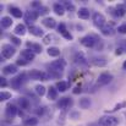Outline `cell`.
I'll return each instance as SVG.
<instances>
[{
	"label": "cell",
	"mask_w": 126,
	"mask_h": 126,
	"mask_svg": "<svg viewBox=\"0 0 126 126\" xmlns=\"http://www.w3.org/2000/svg\"><path fill=\"white\" fill-rule=\"evenodd\" d=\"M99 42H102V39L97 34H87L80 39V43L86 48H94Z\"/></svg>",
	"instance_id": "cell-1"
},
{
	"label": "cell",
	"mask_w": 126,
	"mask_h": 126,
	"mask_svg": "<svg viewBox=\"0 0 126 126\" xmlns=\"http://www.w3.org/2000/svg\"><path fill=\"white\" fill-rule=\"evenodd\" d=\"M98 124L99 126H118L119 125V119L116 116H113V115H103L99 118L98 120Z\"/></svg>",
	"instance_id": "cell-2"
},
{
	"label": "cell",
	"mask_w": 126,
	"mask_h": 126,
	"mask_svg": "<svg viewBox=\"0 0 126 126\" xmlns=\"http://www.w3.org/2000/svg\"><path fill=\"white\" fill-rule=\"evenodd\" d=\"M28 76H30V79L36 80V81H48V80H50L48 72H44V71L37 70V69L31 70V71L28 72Z\"/></svg>",
	"instance_id": "cell-3"
},
{
	"label": "cell",
	"mask_w": 126,
	"mask_h": 126,
	"mask_svg": "<svg viewBox=\"0 0 126 126\" xmlns=\"http://www.w3.org/2000/svg\"><path fill=\"white\" fill-rule=\"evenodd\" d=\"M27 81V76H26V74H20V75H17V76H15V77H12L11 79V81H10V86L14 88V89H20L21 88V86L25 83Z\"/></svg>",
	"instance_id": "cell-4"
},
{
	"label": "cell",
	"mask_w": 126,
	"mask_h": 126,
	"mask_svg": "<svg viewBox=\"0 0 126 126\" xmlns=\"http://www.w3.org/2000/svg\"><path fill=\"white\" fill-rule=\"evenodd\" d=\"M16 54V48L11 44H2L1 47V56L2 59H10Z\"/></svg>",
	"instance_id": "cell-5"
},
{
	"label": "cell",
	"mask_w": 126,
	"mask_h": 126,
	"mask_svg": "<svg viewBox=\"0 0 126 126\" xmlns=\"http://www.w3.org/2000/svg\"><path fill=\"white\" fill-rule=\"evenodd\" d=\"M108 11L115 17H124L126 15V5L125 4H119L115 7H109Z\"/></svg>",
	"instance_id": "cell-6"
},
{
	"label": "cell",
	"mask_w": 126,
	"mask_h": 126,
	"mask_svg": "<svg viewBox=\"0 0 126 126\" xmlns=\"http://www.w3.org/2000/svg\"><path fill=\"white\" fill-rule=\"evenodd\" d=\"M92 21L94 23V26H97L98 28H102L103 26L107 25V20H105V16L100 12H94L92 15Z\"/></svg>",
	"instance_id": "cell-7"
},
{
	"label": "cell",
	"mask_w": 126,
	"mask_h": 126,
	"mask_svg": "<svg viewBox=\"0 0 126 126\" xmlns=\"http://www.w3.org/2000/svg\"><path fill=\"white\" fill-rule=\"evenodd\" d=\"M17 114H18V109L16 108V105L12 103H9L5 108V118L7 120H12Z\"/></svg>",
	"instance_id": "cell-8"
},
{
	"label": "cell",
	"mask_w": 126,
	"mask_h": 126,
	"mask_svg": "<svg viewBox=\"0 0 126 126\" xmlns=\"http://www.w3.org/2000/svg\"><path fill=\"white\" fill-rule=\"evenodd\" d=\"M72 104H74V100L70 97H63V98H60L58 100L56 107L59 109H61V110H67L70 107H72Z\"/></svg>",
	"instance_id": "cell-9"
},
{
	"label": "cell",
	"mask_w": 126,
	"mask_h": 126,
	"mask_svg": "<svg viewBox=\"0 0 126 126\" xmlns=\"http://www.w3.org/2000/svg\"><path fill=\"white\" fill-rule=\"evenodd\" d=\"M113 79H114V77H113L111 74H109V72H103V74L99 75V77H98V80H97V86H99V87L107 86V84H109L113 81Z\"/></svg>",
	"instance_id": "cell-10"
},
{
	"label": "cell",
	"mask_w": 126,
	"mask_h": 126,
	"mask_svg": "<svg viewBox=\"0 0 126 126\" xmlns=\"http://www.w3.org/2000/svg\"><path fill=\"white\" fill-rule=\"evenodd\" d=\"M66 65H67V63H66L65 59H58V60L51 61L50 65H48V66L51 67V69H54V70H56V71H59V72H63L65 70Z\"/></svg>",
	"instance_id": "cell-11"
},
{
	"label": "cell",
	"mask_w": 126,
	"mask_h": 126,
	"mask_svg": "<svg viewBox=\"0 0 126 126\" xmlns=\"http://www.w3.org/2000/svg\"><path fill=\"white\" fill-rule=\"evenodd\" d=\"M38 16H39V14H38V11L37 10H33V11H26L25 12V16H23V18H25V22L27 23V25H30V26H33L32 23L38 18Z\"/></svg>",
	"instance_id": "cell-12"
},
{
	"label": "cell",
	"mask_w": 126,
	"mask_h": 126,
	"mask_svg": "<svg viewBox=\"0 0 126 126\" xmlns=\"http://www.w3.org/2000/svg\"><path fill=\"white\" fill-rule=\"evenodd\" d=\"M74 63L80 65V66H88V59L86 58L82 51H77L74 55Z\"/></svg>",
	"instance_id": "cell-13"
},
{
	"label": "cell",
	"mask_w": 126,
	"mask_h": 126,
	"mask_svg": "<svg viewBox=\"0 0 126 126\" xmlns=\"http://www.w3.org/2000/svg\"><path fill=\"white\" fill-rule=\"evenodd\" d=\"M91 63H92L94 66L104 67V66L108 64V60H107L105 56H92V58H91Z\"/></svg>",
	"instance_id": "cell-14"
},
{
	"label": "cell",
	"mask_w": 126,
	"mask_h": 126,
	"mask_svg": "<svg viewBox=\"0 0 126 126\" xmlns=\"http://www.w3.org/2000/svg\"><path fill=\"white\" fill-rule=\"evenodd\" d=\"M58 31H59V33L65 38V39H67V41H72V34L70 33V31L66 28V26H65V23H60L59 26H58Z\"/></svg>",
	"instance_id": "cell-15"
},
{
	"label": "cell",
	"mask_w": 126,
	"mask_h": 126,
	"mask_svg": "<svg viewBox=\"0 0 126 126\" xmlns=\"http://www.w3.org/2000/svg\"><path fill=\"white\" fill-rule=\"evenodd\" d=\"M20 56L23 58L25 60H27L28 63H31V61L34 60V58H36V53H33L31 49H25V50L21 51V55H20Z\"/></svg>",
	"instance_id": "cell-16"
},
{
	"label": "cell",
	"mask_w": 126,
	"mask_h": 126,
	"mask_svg": "<svg viewBox=\"0 0 126 126\" xmlns=\"http://www.w3.org/2000/svg\"><path fill=\"white\" fill-rule=\"evenodd\" d=\"M17 65L16 64H9V65H5L2 67V74L4 75H14L17 72Z\"/></svg>",
	"instance_id": "cell-17"
},
{
	"label": "cell",
	"mask_w": 126,
	"mask_h": 126,
	"mask_svg": "<svg viewBox=\"0 0 126 126\" xmlns=\"http://www.w3.org/2000/svg\"><path fill=\"white\" fill-rule=\"evenodd\" d=\"M42 25L43 26H45L47 28L53 30V28L56 27V21H55L53 17H45V18H43L42 20Z\"/></svg>",
	"instance_id": "cell-18"
},
{
	"label": "cell",
	"mask_w": 126,
	"mask_h": 126,
	"mask_svg": "<svg viewBox=\"0 0 126 126\" xmlns=\"http://www.w3.org/2000/svg\"><path fill=\"white\" fill-rule=\"evenodd\" d=\"M10 14H11V16L12 17H15V18H21V17H23L25 15H23V12H22V10L20 9V7H17V6H10Z\"/></svg>",
	"instance_id": "cell-19"
},
{
	"label": "cell",
	"mask_w": 126,
	"mask_h": 126,
	"mask_svg": "<svg viewBox=\"0 0 126 126\" xmlns=\"http://www.w3.org/2000/svg\"><path fill=\"white\" fill-rule=\"evenodd\" d=\"M28 32L31 34L36 36V37H44V31H43L41 27H38V26H30Z\"/></svg>",
	"instance_id": "cell-20"
},
{
	"label": "cell",
	"mask_w": 126,
	"mask_h": 126,
	"mask_svg": "<svg viewBox=\"0 0 126 126\" xmlns=\"http://www.w3.org/2000/svg\"><path fill=\"white\" fill-rule=\"evenodd\" d=\"M100 32H102V34H104V36H107V37H110V36H114V34H115V30H114L113 26H110V25L103 26V27L100 28Z\"/></svg>",
	"instance_id": "cell-21"
},
{
	"label": "cell",
	"mask_w": 126,
	"mask_h": 126,
	"mask_svg": "<svg viewBox=\"0 0 126 126\" xmlns=\"http://www.w3.org/2000/svg\"><path fill=\"white\" fill-rule=\"evenodd\" d=\"M47 94H48V98H49L50 100H56V99H58V95H59V91L56 89V87L50 86V87L48 88Z\"/></svg>",
	"instance_id": "cell-22"
},
{
	"label": "cell",
	"mask_w": 126,
	"mask_h": 126,
	"mask_svg": "<svg viewBox=\"0 0 126 126\" xmlns=\"http://www.w3.org/2000/svg\"><path fill=\"white\" fill-rule=\"evenodd\" d=\"M53 10L58 16H63L65 14V6L60 2H54L53 4Z\"/></svg>",
	"instance_id": "cell-23"
},
{
	"label": "cell",
	"mask_w": 126,
	"mask_h": 126,
	"mask_svg": "<svg viewBox=\"0 0 126 126\" xmlns=\"http://www.w3.org/2000/svg\"><path fill=\"white\" fill-rule=\"evenodd\" d=\"M17 102H18V104H20L21 109L28 110V109H30V107H31V102H30V99H27L26 97H20V98L17 99Z\"/></svg>",
	"instance_id": "cell-24"
},
{
	"label": "cell",
	"mask_w": 126,
	"mask_h": 126,
	"mask_svg": "<svg viewBox=\"0 0 126 126\" xmlns=\"http://www.w3.org/2000/svg\"><path fill=\"white\" fill-rule=\"evenodd\" d=\"M26 31H27L26 26L23 23H18V25H16V27L14 30V33H15V36H25Z\"/></svg>",
	"instance_id": "cell-25"
},
{
	"label": "cell",
	"mask_w": 126,
	"mask_h": 126,
	"mask_svg": "<svg viewBox=\"0 0 126 126\" xmlns=\"http://www.w3.org/2000/svg\"><path fill=\"white\" fill-rule=\"evenodd\" d=\"M77 15H79V17L82 18V20H88L89 16H91V11H89V9H87V7H80V10L77 11Z\"/></svg>",
	"instance_id": "cell-26"
},
{
	"label": "cell",
	"mask_w": 126,
	"mask_h": 126,
	"mask_svg": "<svg viewBox=\"0 0 126 126\" xmlns=\"http://www.w3.org/2000/svg\"><path fill=\"white\" fill-rule=\"evenodd\" d=\"M27 47H28V48H31V50H32L33 53H36V54H39V53H42V51H43L42 45H41L39 43L27 42Z\"/></svg>",
	"instance_id": "cell-27"
},
{
	"label": "cell",
	"mask_w": 126,
	"mask_h": 126,
	"mask_svg": "<svg viewBox=\"0 0 126 126\" xmlns=\"http://www.w3.org/2000/svg\"><path fill=\"white\" fill-rule=\"evenodd\" d=\"M79 105H80L81 109H88V108L92 105V100H91L89 98H87V97H83V98L80 99Z\"/></svg>",
	"instance_id": "cell-28"
},
{
	"label": "cell",
	"mask_w": 126,
	"mask_h": 126,
	"mask_svg": "<svg viewBox=\"0 0 126 126\" xmlns=\"http://www.w3.org/2000/svg\"><path fill=\"white\" fill-rule=\"evenodd\" d=\"M47 53H48V55L51 56V58H58V56L60 55V49H59L58 47H49V48L47 49Z\"/></svg>",
	"instance_id": "cell-29"
},
{
	"label": "cell",
	"mask_w": 126,
	"mask_h": 126,
	"mask_svg": "<svg viewBox=\"0 0 126 126\" xmlns=\"http://www.w3.org/2000/svg\"><path fill=\"white\" fill-rule=\"evenodd\" d=\"M12 18L10 17V16H2L1 17V27L2 28H9V27H11V25H12Z\"/></svg>",
	"instance_id": "cell-30"
},
{
	"label": "cell",
	"mask_w": 126,
	"mask_h": 126,
	"mask_svg": "<svg viewBox=\"0 0 126 126\" xmlns=\"http://www.w3.org/2000/svg\"><path fill=\"white\" fill-rule=\"evenodd\" d=\"M69 82H66V81H59L58 83H56V89L59 91V92H66L67 89H69Z\"/></svg>",
	"instance_id": "cell-31"
},
{
	"label": "cell",
	"mask_w": 126,
	"mask_h": 126,
	"mask_svg": "<svg viewBox=\"0 0 126 126\" xmlns=\"http://www.w3.org/2000/svg\"><path fill=\"white\" fill-rule=\"evenodd\" d=\"M38 123H39V120H38L37 118L32 116V118H27V119H25L23 125L25 126H37L38 125Z\"/></svg>",
	"instance_id": "cell-32"
},
{
	"label": "cell",
	"mask_w": 126,
	"mask_h": 126,
	"mask_svg": "<svg viewBox=\"0 0 126 126\" xmlns=\"http://www.w3.org/2000/svg\"><path fill=\"white\" fill-rule=\"evenodd\" d=\"M123 108H126V100L121 102V103H119V104H116V105H115L113 109H110V110H105V113H107V114H110V113L118 111V110H120V109H123Z\"/></svg>",
	"instance_id": "cell-33"
},
{
	"label": "cell",
	"mask_w": 126,
	"mask_h": 126,
	"mask_svg": "<svg viewBox=\"0 0 126 126\" xmlns=\"http://www.w3.org/2000/svg\"><path fill=\"white\" fill-rule=\"evenodd\" d=\"M34 91H36V93H37L39 97H43V95L47 93V88H45L43 84H37V86L34 87Z\"/></svg>",
	"instance_id": "cell-34"
},
{
	"label": "cell",
	"mask_w": 126,
	"mask_h": 126,
	"mask_svg": "<svg viewBox=\"0 0 126 126\" xmlns=\"http://www.w3.org/2000/svg\"><path fill=\"white\" fill-rule=\"evenodd\" d=\"M49 67V66H48ZM48 74H49V77L50 79H60L61 77V72H59V71H56V70H54V69H49L48 70Z\"/></svg>",
	"instance_id": "cell-35"
},
{
	"label": "cell",
	"mask_w": 126,
	"mask_h": 126,
	"mask_svg": "<svg viewBox=\"0 0 126 126\" xmlns=\"http://www.w3.org/2000/svg\"><path fill=\"white\" fill-rule=\"evenodd\" d=\"M11 97H12V94H11L10 92H7V91H2V92L0 93V100H1V102L9 100V99H11Z\"/></svg>",
	"instance_id": "cell-36"
},
{
	"label": "cell",
	"mask_w": 126,
	"mask_h": 126,
	"mask_svg": "<svg viewBox=\"0 0 126 126\" xmlns=\"http://www.w3.org/2000/svg\"><path fill=\"white\" fill-rule=\"evenodd\" d=\"M63 5H64V6H65V9H66L67 11H70V12H72V11H75V10H76L75 5H74L71 1H65Z\"/></svg>",
	"instance_id": "cell-37"
},
{
	"label": "cell",
	"mask_w": 126,
	"mask_h": 126,
	"mask_svg": "<svg viewBox=\"0 0 126 126\" xmlns=\"http://www.w3.org/2000/svg\"><path fill=\"white\" fill-rule=\"evenodd\" d=\"M10 41H11V43L14 44V45H21V39L17 37V36H15V34H12V36H10Z\"/></svg>",
	"instance_id": "cell-38"
},
{
	"label": "cell",
	"mask_w": 126,
	"mask_h": 126,
	"mask_svg": "<svg viewBox=\"0 0 126 126\" xmlns=\"http://www.w3.org/2000/svg\"><path fill=\"white\" fill-rule=\"evenodd\" d=\"M53 39H55L54 34H47L43 37V43L44 44H50V42H53Z\"/></svg>",
	"instance_id": "cell-39"
},
{
	"label": "cell",
	"mask_w": 126,
	"mask_h": 126,
	"mask_svg": "<svg viewBox=\"0 0 126 126\" xmlns=\"http://www.w3.org/2000/svg\"><path fill=\"white\" fill-rule=\"evenodd\" d=\"M16 65H17V66H26V65H28V61L20 56V58L16 60Z\"/></svg>",
	"instance_id": "cell-40"
},
{
	"label": "cell",
	"mask_w": 126,
	"mask_h": 126,
	"mask_svg": "<svg viewBox=\"0 0 126 126\" xmlns=\"http://www.w3.org/2000/svg\"><path fill=\"white\" fill-rule=\"evenodd\" d=\"M65 115H66V110H63V111H61V114L59 115V120H58V124H60V125L65 124Z\"/></svg>",
	"instance_id": "cell-41"
},
{
	"label": "cell",
	"mask_w": 126,
	"mask_h": 126,
	"mask_svg": "<svg viewBox=\"0 0 126 126\" xmlns=\"http://www.w3.org/2000/svg\"><path fill=\"white\" fill-rule=\"evenodd\" d=\"M42 6L43 5L41 1H32V2H31V7H32V9H37V11H38Z\"/></svg>",
	"instance_id": "cell-42"
},
{
	"label": "cell",
	"mask_w": 126,
	"mask_h": 126,
	"mask_svg": "<svg viewBox=\"0 0 126 126\" xmlns=\"http://www.w3.org/2000/svg\"><path fill=\"white\" fill-rule=\"evenodd\" d=\"M119 33H121V34H126V23H123V25H120L119 27H118V30H116Z\"/></svg>",
	"instance_id": "cell-43"
},
{
	"label": "cell",
	"mask_w": 126,
	"mask_h": 126,
	"mask_svg": "<svg viewBox=\"0 0 126 126\" xmlns=\"http://www.w3.org/2000/svg\"><path fill=\"white\" fill-rule=\"evenodd\" d=\"M70 119H72V120L80 119V113L79 111H70Z\"/></svg>",
	"instance_id": "cell-44"
},
{
	"label": "cell",
	"mask_w": 126,
	"mask_h": 126,
	"mask_svg": "<svg viewBox=\"0 0 126 126\" xmlns=\"http://www.w3.org/2000/svg\"><path fill=\"white\" fill-rule=\"evenodd\" d=\"M49 12V7H47V6H42L39 10H38V14L39 15H47Z\"/></svg>",
	"instance_id": "cell-45"
},
{
	"label": "cell",
	"mask_w": 126,
	"mask_h": 126,
	"mask_svg": "<svg viewBox=\"0 0 126 126\" xmlns=\"http://www.w3.org/2000/svg\"><path fill=\"white\" fill-rule=\"evenodd\" d=\"M44 111H45V108H44V107H39V108H37L36 114H37L38 116H42L43 114H44Z\"/></svg>",
	"instance_id": "cell-46"
},
{
	"label": "cell",
	"mask_w": 126,
	"mask_h": 126,
	"mask_svg": "<svg viewBox=\"0 0 126 126\" xmlns=\"http://www.w3.org/2000/svg\"><path fill=\"white\" fill-rule=\"evenodd\" d=\"M72 92H74V94H80V93L82 92V88H81V86H77V87H75V89H74Z\"/></svg>",
	"instance_id": "cell-47"
},
{
	"label": "cell",
	"mask_w": 126,
	"mask_h": 126,
	"mask_svg": "<svg viewBox=\"0 0 126 126\" xmlns=\"http://www.w3.org/2000/svg\"><path fill=\"white\" fill-rule=\"evenodd\" d=\"M0 83H1V87H4V88H5V87L7 86V81H6V79H5V77H1V79H0Z\"/></svg>",
	"instance_id": "cell-48"
},
{
	"label": "cell",
	"mask_w": 126,
	"mask_h": 126,
	"mask_svg": "<svg viewBox=\"0 0 126 126\" xmlns=\"http://www.w3.org/2000/svg\"><path fill=\"white\" fill-rule=\"evenodd\" d=\"M119 44H120V47H124V48H126V39H123V41L119 43Z\"/></svg>",
	"instance_id": "cell-49"
},
{
	"label": "cell",
	"mask_w": 126,
	"mask_h": 126,
	"mask_svg": "<svg viewBox=\"0 0 126 126\" xmlns=\"http://www.w3.org/2000/svg\"><path fill=\"white\" fill-rule=\"evenodd\" d=\"M123 70H125L126 71V60L124 61V64H123Z\"/></svg>",
	"instance_id": "cell-50"
},
{
	"label": "cell",
	"mask_w": 126,
	"mask_h": 126,
	"mask_svg": "<svg viewBox=\"0 0 126 126\" xmlns=\"http://www.w3.org/2000/svg\"><path fill=\"white\" fill-rule=\"evenodd\" d=\"M18 115H20V116H22V115H23V113H22V110H18Z\"/></svg>",
	"instance_id": "cell-51"
},
{
	"label": "cell",
	"mask_w": 126,
	"mask_h": 126,
	"mask_svg": "<svg viewBox=\"0 0 126 126\" xmlns=\"http://www.w3.org/2000/svg\"><path fill=\"white\" fill-rule=\"evenodd\" d=\"M125 5H126V1H125Z\"/></svg>",
	"instance_id": "cell-52"
}]
</instances>
